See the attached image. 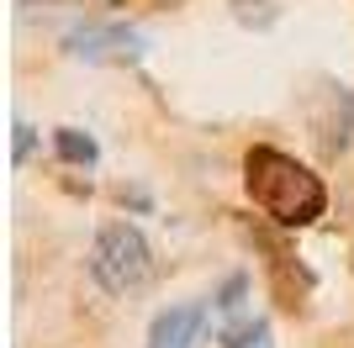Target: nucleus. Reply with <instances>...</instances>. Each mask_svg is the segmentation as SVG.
Wrapping results in <instances>:
<instances>
[{"mask_svg":"<svg viewBox=\"0 0 354 348\" xmlns=\"http://www.w3.org/2000/svg\"><path fill=\"white\" fill-rule=\"evenodd\" d=\"M243 190H249L254 211H265L275 227H312L328 217V185L323 174H312L307 164L286 153V148L254 143L243 153Z\"/></svg>","mask_w":354,"mask_h":348,"instance_id":"1","label":"nucleus"},{"mask_svg":"<svg viewBox=\"0 0 354 348\" xmlns=\"http://www.w3.org/2000/svg\"><path fill=\"white\" fill-rule=\"evenodd\" d=\"M11 132H16V153H11V159H16V164H27V153H32V127H27V122H16Z\"/></svg>","mask_w":354,"mask_h":348,"instance_id":"8","label":"nucleus"},{"mask_svg":"<svg viewBox=\"0 0 354 348\" xmlns=\"http://www.w3.org/2000/svg\"><path fill=\"white\" fill-rule=\"evenodd\" d=\"M207 322H212L207 301H180V306H169V311L153 317L148 348H201L207 343Z\"/></svg>","mask_w":354,"mask_h":348,"instance_id":"4","label":"nucleus"},{"mask_svg":"<svg viewBox=\"0 0 354 348\" xmlns=\"http://www.w3.org/2000/svg\"><path fill=\"white\" fill-rule=\"evenodd\" d=\"M265 343H270V322L265 317H249V322L222 327V348H265Z\"/></svg>","mask_w":354,"mask_h":348,"instance_id":"6","label":"nucleus"},{"mask_svg":"<svg viewBox=\"0 0 354 348\" xmlns=\"http://www.w3.org/2000/svg\"><path fill=\"white\" fill-rule=\"evenodd\" d=\"M74 58H90V64H122V58H138L143 53V37L127 27H101V21H85L64 37Z\"/></svg>","mask_w":354,"mask_h":348,"instance_id":"3","label":"nucleus"},{"mask_svg":"<svg viewBox=\"0 0 354 348\" xmlns=\"http://www.w3.org/2000/svg\"><path fill=\"white\" fill-rule=\"evenodd\" d=\"M243 290H249V280H243V275H233L227 285L217 290V301H212V306H217V311H238V306H243Z\"/></svg>","mask_w":354,"mask_h":348,"instance_id":"7","label":"nucleus"},{"mask_svg":"<svg viewBox=\"0 0 354 348\" xmlns=\"http://www.w3.org/2000/svg\"><path fill=\"white\" fill-rule=\"evenodd\" d=\"M90 280L106 296H133L153 280V248L133 222H106L90 243Z\"/></svg>","mask_w":354,"mask_h":348,"instance_id":"2","label":"nucleus"},{"mask_svg":"<svg viewBox=\"0 0 354 348\" xmlns=\"http://www.w3.org/2000/svg\"><path fill=\"white\" fill-rule=\"evenodd\" d=\"M53 148H59V159H64V164H85V169L101 159L95 137H90V132H80V127H59V132H53Z\"/></svg>","mask_w":354,"mask_h":348,"instance_id":"5","label":"nucleus"}]
</instances>
